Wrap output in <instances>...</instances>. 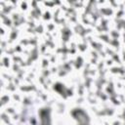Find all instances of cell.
Instances as JSON below:
<instances>
[{
    "label": "cell",
    "instance_id": "7a4b0ae2",
    "mask_svg": "<svg viewBox=\"0 0 125 125\" xmlns=\"http://www.w3.org/2000/svg\"><path fill=\"white\" fill-rule=\"evenodd\" d=\"M41 114V125H51L50 123V116H49V110L47 109H43L40 112Z\"/></svg>",
    "mask_w": 125,
    "mask_h": 125
},
{
    "label": "cell",
    "instance_id": "6da1fadb",
    "mask_svg": "<svg viewBox=\"0 0 125 125\" xmlns=\"http://www.w3.org/2000/svg\"><path fill=\"white\" fill-rule=\"evenodd\" d=\"M72 114L78 121V125H89V119L87 114L81 109H75Z\"/></svg>",
    "mask_w": 125,
    "mask_h": 125
}]
</instances>
